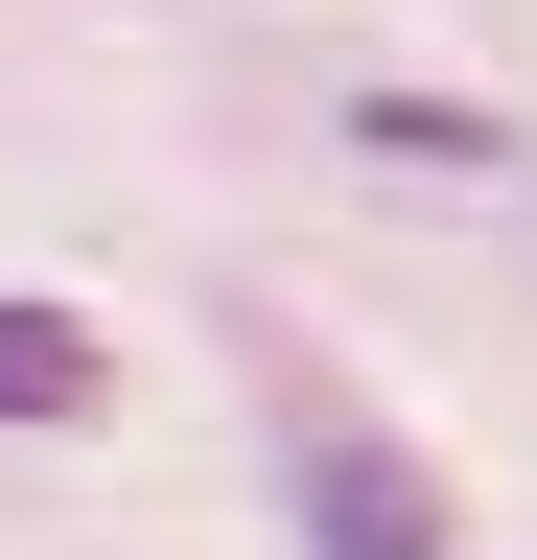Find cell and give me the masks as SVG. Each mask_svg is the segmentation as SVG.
Masks as SVG:
<instances>
[{"mask_svg": "<svg viewBox=\"0 0 537 560\" xmlns=\"http://www.w3.org/2000/svg\"><path fill=\"white\" fill-rule=\"evenodd\" d=\"M281 514L304 560H444V467L397 420H281Z\"/></svg>", "mask_w": 537, "mask_h": 560, "instance_id": "obj_1", "label": "cell"}, {"mask_svg": "<svg viewBox=\"0 0 537 560\" xmlns=\"http://www.w3.org/2000/svg\"><path fill=\"white\" fill-rule=\"evenodd\" d=\"M351 140H374V164H491V117H467V94H351Z\"/></svg>", "mask_w": 537, "mask_h": 560, "instance_id": "obj_3", "label": "cell"}, {"mask_svg": "<svg viewBox=\"0 0 537 560\" xmlns=\"http://www.w3.org/2000/svg\"><path fill=\"white\" fill-rule=\"evenodd\" d=\"M0 420H94V327L71 304H0Z\"/></svg>", "mask_w": 537, "mask_h": 560, "instance_id": "obj_2", "label": "cell"}]
</instances>
